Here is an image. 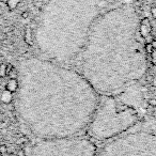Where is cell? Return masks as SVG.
<instances>
[{
    "label": "cell",
    "mask_w": 156,
    "mask_h": 156,
    "mask_svg": "<svg viewBox=\"0 0 156 156\" xmlns=\"http://www.w3.org/2000/svg\"><path fill=\"white\" fill-rule=\"evenodd\" d=\"M151 14H152V16H153L154 18H156V5L152 7V9H151Z\"/></svg>",
    "instance_id": "8"
},
{
    "label": "cell",
    "mask_w": 156,
    "mask_h": 156,
    "mask_svg": "<svg viewBox=\"0 0 156 156\" xmlns=\"http://www.w3.org/2000/svg\"><path fill=\"white\" fill-rule=\"evenodd\" d=\"M73 63L100 95L122 93L147 73L140 27L127 17L98 23Z\"/></svg>",
    "instance_id": "2"
},
{
    "label": "cell",
    "mask_w": 156,
    "mask_h": 156,
    "mask_svg": "<svg viewBox=\"0 0 156 156\" xmlns=\"http://www.w3.org/2000/svg\"><path fill=\"white\" fill-rule=\"evenodd\" d=\"M139 124H140L142 127L152 130V132H154L156 134V120H147V121H144V122L139 121Z\"/></svg>",
    "instance_id": "6"
},
{
    "label": "cell",
    "mask_w": 156,
    "mask_h": 156,
    "mask_svg": "<svg viewBox=\"0 0 156 156\" xmlns=\"http://www.w3.org/2000/svg\"><path fill=\"white\" fill-rule=\"evenodd\" d=\"M138 122L137 108L124 103L117 95H101L86 134L94 142H105L129 130Z\"/></svg>",
    "instance_id": "3"
},
{
    "label": "cell",
    "mask_w": 156,
    "mask_h": 156,
    "mask_svg": "<svg viewBox=\"0 0 156 156\" xmlns=\"http://www.w3.org/2000/svg\"><path fill=\"white\" fill-rule=\"evenodd\" d=\"M95 156H156V134L138 122L129 130L105 141Z\"/></svg>",
    "instance_id": "4"
},
{
    "label": "cell",
    "mask_w": 156,
    "mask_h": 156,
    "mask_svg": "<svg viewBox=\"0 0 156 156\" xmlns=\"http://www.w3.org/2000/svg\"><path fill=\"white\" fill-rule=\"evenodd\" d=\"M96 143L88 136L40 139L29 156H95Z\"/></svg>",
    "instance_id": "5"
},
{
    "label": "cell",
    "mask_w": 156,
    "mask_h": 156,
    "mask_svg": "<svg viewBox=\"0 0 156 156\" xmlns=\"http://www.w3.org/2000/svg\"><path fill=\"white\" fill-rule=\"evenodd\" d=\"M16 89L20 119L39 139L81 135L101 100L80 72L44 57L20 62Z\"/></svg>",
    "instance_id": "1"
},
{
    "label": "cell",
    "mask_w": 156,
    "mask_h": 156,
    "mask_svg": "<svg viewBox=\"0 0 156 156\" xmlns=\"http://www.w3.org/2000/svg\"><path fill=\"white\" fill-rule=\"evenodd\" d=\"M18 3H20V0H8V5H9L11 9H14Z\"/></svg>",
    "instance_id": "7"
}]
</instances>
